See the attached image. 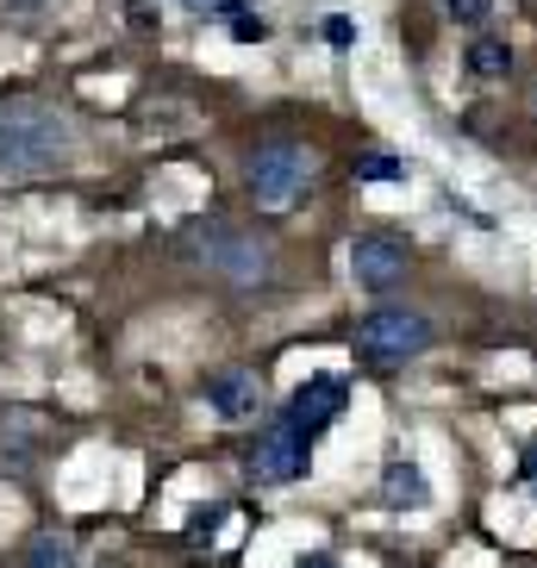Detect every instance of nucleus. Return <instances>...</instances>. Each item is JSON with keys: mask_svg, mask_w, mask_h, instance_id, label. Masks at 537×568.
Here are the masks:
<instances>
[{"mask_svg": "<svg viewBox=\"0 0 537 568\" xmlns=\"http://www.w3.org/2000/svg\"><path fill=\"white\" fill-rule=\"evenodd\" d=\"M69 156V125L57 106L13 94L0 101V175H44Z\"/></svg>", "mask_w": 537, "mask_h": 568, "instance_id": "nucleus-1", "label": "nucleus"}, {"mask_svg": "<svg viewBox=\"0 0 537 568\" xmlns=\"http://www.w3.org/2000/svg\"><path fill=\"white\" fill-rule=\"evenodd\" d=\"M188 251L201 256L206 268H213L225 287H237V294H256V287L275 282V244L256 232H244V225H225V219H206V225H194L188 232Z\"/></svg>", "mask_w": 537, "mask_h": 568, "instance_id": "nucleus-2", "label": "nucleus"}, {"mask_svg": "<svg viewBox=\"0 0 537 568\" xmlns=\"http://www.w3.org/2000/svg\"><path fill=\"white\" fill-rule=\"evenodd\" d=\"M320 182V156L294 144V138H263L244 163V187H251V201L263 213H287V206H301Z\"/></svg>", "mask_w": 537, "mask_h": 568, "instance_id": "nucleus-3", "label": "nucleus"}, {"mask_svg": "<svg viewBox=\"0 0 537 568\" xmlns=\"http://www.w3.org/2000/svg\"><path fill=\"white\" fill-rule=\"evenodd\" d=\"M432 344H437V325L419 306H375V313H363V325L351 337V351L363 368H406Z\"/></svg>", "mask_w": 537, "mask_h": 568, "instance_id": "nucleus-4", "label": "nucleus"}, {"mask_svg": "<svg viewBox=\"0 0 537 568\" xmlns=\"http://www.w3.org/2000/svg\"><path fill=\"white\" fill-rule=\"evenodd\" d=\"M313 463V437L294 418H268L251 444V481L256 487H294Z\"/></svg>", "mask_w": 537, "mask_h": 568, "instance_id": "nucleus-5", "label": "nucleus"}, {"mask_svg": "<svg viewBox=\"0 0 537 568\" xmlns=\"http://www.w3.org/2000/svg\"><path fill=\"white\" fill-rule=\"evenodd\" d=\"M406 268H413V251H406L394 232H363L351 237V275L363 294H394L406 282Z\"/></svg>", "mask_w": 537, "mask_h": 568, "instance_id": "nucleus-6", "label": "nucleus"}, {"mask_svg": "<svg viewBox=\"0 0 537 568\" xmlns=\"http://www.w3.org/2000/svg\"><path fill=\"white\" fill-rule=\"evenodd\" d=\"M344 400H351V387H344V375H313V382H301L294 394H287L282 418H294L313 444H320V432H332L337 418H344Z\"/></svg>", "mask_w": 537, "mask_h": 568, "instance_id": "nucleus-7", "label": "nucleus"}, {"mask_svg": "<svg viewBox=\"0 0 537 568\" xmlns=\"http://www.w3.org/2000/svg\"><path fill=\"white\" fill-rule=\"evenodd\" d=\"M201 400L213 406L219 418H232V425H244V418L263 413V382H256L251 368H213L201 382Z\"/></svg>", "mask_w": 537, "mask_h": 568, "instance_id": "nucleus-8", "label": "nucleus"}, {"mask_svg": "<svg viewBox=\"0 0 537 568\" xmlns=\"http://www.w3.org/2000/svg\"><path fill=\"white\" fill-rule=\"evenodd\" d=\"M382 500L387 506H432V481H425V468L413 463V456H394V463L382 468Z\"/></svg>", "mask_w": 537, "mask_h": 568, "instance_id": "nucleus-9", "label": "nucleus"}, {"mask_svg": "<svg viewBox=\"0 0 537 568\" xmlns=\"http://www.w3.org/2000/svg\"><path fill=\"white\" fill-rule=\"evenodd\" d=\"M463 69H469L475 82H500V75H513V44H506V38L475 32L469 51H463Z\"/></svg>", "mask_w": 537, "mask_h": 568, "instance_id": "nucleus-10", "label": "nucleus"}, {"mask_svg": "<svg viewBox=\"0 0 537 568\" xmlns=\"http://www.w3.org/2000/svg\"><path fill=\"white\" fill-rule=\"evenodd\" d=\"M26 568H75V544L57 531H38L32 544H26Z\"/></svg>", "mask_w": 537, "mask_h": 568, "instance_id": "nucleus-11", "label": "nucleus"}, {"mask_svg": "<svg viewBox=\"0 0 537 568\" xmlns=\"http://www.w3.org/2000/svg\"><path fill=\"white\" fill-rule=\"evenodd\" d=\"M356 182H406V163L387 151H369V156H356Z\"/></svg>", "mask_w": 537, "mask_h": 568, "instance_id": "nucleus-12", "label": "nucleus"}, {"mask_svg": "<svg viewBox=\"0 0 537 568\" xmlns=\"http://www.w3.org/2000/svg\"><path fill=\"white\" fill-rule=\"evenodd\" d=\"M444 19L463 26V32H482L487 19H494V0H444Z\"/></svg>", "mask_w": 537, "mask_h": 568, "instance_id": "nucleus-13", "label": "nucleus"}, {"mask_svg": "<svg viewBox=\"0 0 537 568\" xmlns=\"http://www.w3.org/2000/svg\"><path fill=\"white\" fill-rule=\"evenodd\" d=\"M232 38H237V44H263V38H268V19L256 13V7H237V13H232Z\"/></svg>", "mask_w": 537, "mask_h": 568, "instance_id": "nucleus-14", "label": "nucleus"}, {"mask_svg": "<svg viewBox=\"0 0 537 568\" xmlns=\"http://www.w3.org/2000/svg\"><path fill=\"white\" fill-rule=\"evenodd\" d=\"M325 44H332V51H351L356 44V26L344 13H325Z\"/></svg>", "mask_w": 537, "mask_h": 568, "instance_id": "nucleus-15", "label": "nucleus"}, {"mask_svg": "<svg viewBox=\"0 0 537 568\" xmlns=\"http://www.w3.org/2000/svg\"><path fill=\"white\" fill-rule=\"evenodd\" d=\"M182 7H188V13H201V19H232L244 0H182Z\"/></svg>", "mask_w": 537, "mask_h": 568, "instance_id": "nucleus-16", "label": "nucleus"}, {"mask_svg": "<svg viewBox=\"0 0 537 568\" xmlns=\"http://www.w3.org/2000/svg\"><path fill=\"white\" fill-rule=\"evenodd\" d=\"M294 568H344V562H337L332 550H306V556H301V562H294Z\"/></svg>", "mask_w": 537, "mask_h": 568, "instance_id": "nucleus-17", "label": "nucleus"}, {"mask_svg": "<svg viewBox=\"0 0 537 568\" xmlns=\"http://www.w3.org/2000/svg\"><path fill=\"white\" fill-rule=\"evenodd\" d=\"M519 475H525V487H531V494H537V444H531V450H525V463H519Z\"/></svg>", "mask_w": 537, "mask_h": 568, "instance_id": "nucleus-18", "label": "nucleus"}, {"mask_svg": "<svg viewBox=\"0 0 537 568\" xmlns=\"http://www.w3.org/2000/svg\"><path fill=\"white\" fill-rule=\"evenodd\" d=\"M531 119H537V94H531Z\"/></svg>", "mask_w": 537, "mask_h": 568, "instance_id": "nucleus-19", "label": "nucleus"}]
</instances>
